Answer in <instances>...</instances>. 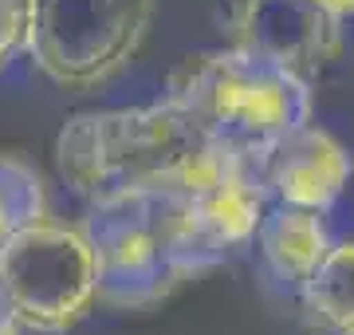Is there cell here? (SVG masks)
<instances>
[{
	"mask_svg": "<svg viewBox=\"0 0 354 335\" xmlns=\"http://www.w3.org/2000/svg\"><path fill=\"white\" fill-rule=\"evenodd\" d=\"M177 103L209 134L216 150L264 181V158L291 130L311 123V83L264 60L221 48L177 64L165 83Z\"/></svg>",
	"mask_w": 354,
	"mask_h": 335,
	"instance_id": "3957f363",
	"label": "cell"
},
{
	"mask_svg": "<svg viewBox=\"0 0 354 335\" xmlns=\"http://www.w3.org/2000/svg\"><path fill=\"white\" fill-rule=\"evenodd\" d=\"M28 24H32V0H0V71L24 48Z\"/></svg>",
	"mask_w": 354,
	"mask_h": 335,
	"instance_id": "8fae6325",
	"label": "cell"
},
{
	"mask_svg": "<svg viewBox=\"0 0 354 335\" xmlns=\"http://www.w3.org/2000/svg\"><path fill=\"white\" fill-rule=\"evenodd\" d=\"M268 190L232 178L216 190H130L91 201L83 233L99 260V304L142 311L225 264L252 241Z\"/></svg>",
	"mask_w": 354,
	"mask_h": 335,
	"instance_id": "6da1fadb",
	"label": "cell"
},
{
	"mask_svg": "<svg viewBox=\"0 0 354 335\" xmlns=\"http://www.w3.org/2000/svg\"><path fill=\"white\" fill-rule=\"evenodd\" d=\"M48 217V185L20 154L0 150V237Z\"/></svg>",
	"mask_w": 354,
	"mask_h": 335,
	"instance_id": "30bf717a",
	"label": "cell"
},
{
	"mask_svg": "<svg viewBox=\"0 0 354 335\" xmlns=\"http://www.w3.org/2000/svg\"><path fill=\"white\" fill-rule=\"evenodd\" d=\"M342 24L323 0H228V48L315 83L342 55Z\"/></svg>",
	"mask_w": 354,
	"mask_h": 335,
	"instance_id": "8992f818",
	"label": "cell"
},
{
	"mask_svg": "<svg viewBox=\"0 0 354 335\" xmlns=\"http://www.w3.org/2000/svg\"><path fill=\"white\" fill-rule=\"evenodd\" d=\"M0 335H20V323L12 316H0Z\"/></svg>",
	"mask_w": 354,
	"mask_h": 335,
	"instance_id": "4fadbf2b",
	"label": "cell"
},
{
	"mask_svg": "<svg viewBox=\"0 0 354 335\" xmlns=\"http://www.w3.org/2000/svg\"><path fill=\"white\" fill-rule=\"evenodd\" d=\"M354 162L330 130L304 123L291 130L276 150L264 158V190L276 194L283 206L299 209H330L351 185Z\"/></svg>",
	"mask_w": 354,
	"mask_h": 335,
	"instance_id": "52a82bcc",
	"label": "cell"
},
{
	"mask_svg": "<svg viewBox=\"0 0 354 335\" xmlns=\"http://www.w3.org/2000/svg\"><path fill=\"white\" fill-rule=\"evenodd\" d=\"M55 170L87 201L130 190L205 194L232 178H252L221 154L209 134L169 99L153 107L83 111L67 118L55 138Z\"/></svg>",
	"mask_w": 354,
	"mask_h": 335,
	"instance_id": "7a4b0ae2",
	"label": "cell"
},
{
	"mask_svg": "<svg viewBox=\"0 0 354 335\" xmlns=\"http://www.w3.org/2000/svg\"><path fill=\"white\" fill-rule=\"evenodd\" d=\"M158 0H32L24 48L64 91L111 87L150 36Z\"/></svg>",
	"mask_w": 354,
	"mask_h": 335,
	"instance_id": "5b68a950",
	"label": "cell"
},
{
	"mask_svg": "<svg viewBox=\"0 0 354 335\" xmlns=\"http://www.w3.org/2000/svg\"><path fill=\"white\" fill-rule=\"evenodd\" d=\"M323 4H327L339 20H351V16H354V0H323Z\"/></svg>",
	"mask_w": 354,
	"mask_h": 335,
	"instance_id": "7c38bea8",
	"label": "cell"
},
{
	"mask_svg": "<svg viewBox=\"0 0 354 335\" xmlns=\"http://www.w3.org/2000/svg\"><path fill=\"white\" fill-rule=\"evenodd\" d=\"M252 237L260 241L268 269L283 284H299V288L315 272L323 253L330 248V233L323 225V217L315 209H299V206H279L276 213H264Z\"/></svg>",
	"mask_w": 354,
	"mask_h": 335,
	"instance_id": "ba28073f",
	"label": "cell"
},
{
	"mask_svg": "<svg viewBox=\"0 0 354 335\" xmlns=\"http://www.w3.org/2000/svg\"><path fill=\"white\" fill-rule=\"evenodd\" d=\"M99 300V260L83 225L32 221L0 237V308L20 327L64 335Z\"/></svg>",
	"mask_w": 354,
	"mask_h": 335,
	"instance_id": "277c9868",
	"label": "cell"
},
{
	"mask_svg": "<svg viewBox=\"0 0 354 335\" xmlns=\"http://www.w3.org/2000/svg\"><path fill=\"white\" fill-rule=\"evenodd\" d=\"M304 311L323 335H354V241L323 253L304 280Z\"/></svg>",
	"mask_w": 354,
	"mask_h": 335,
	"instance_id": "9c48e42d",
	"label": "cell"
}]
</instances>
